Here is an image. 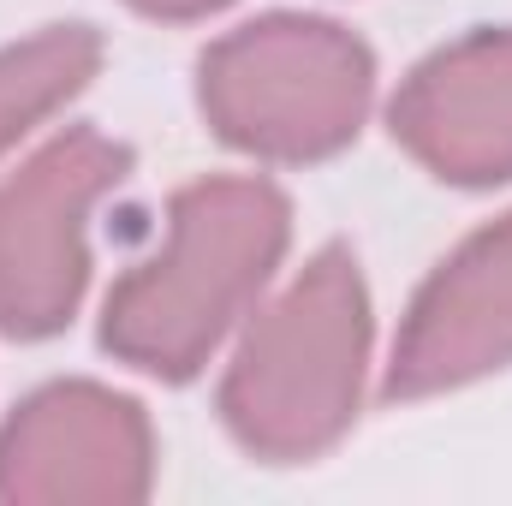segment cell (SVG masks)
I'll return each mask as SVG.
<instances>
[{"instance_id":"1","label":"cell","mask_w":512,"mask_h":506,"mask_svg":"<svg viewBox=\"0 0 512 506\" xmlns=\"http://www.w3.org/2000/svg\"><path fill=\"white\" fill-rule=\"evenodd\" d=\"M280 245V191L256 179H203L179 191L167 245L120 280V292L108 298L102 340L155 376H191L256 298Z\"/></svg>"},{"instance_id":"8","label":"cell","mask_w":512,"mask_h":506,"mask_svg":"<svg viewBox=\"0 0 512 506\" xmlns=\"http://www.w3.org/2000/svg\"><path fill=\"white\" fill-rule=\"evenodd\" d=\"M96 54H102L96 36L78 24L42 30V36L0 54V155L42 114H54L72 90H84V78L96 72Z\"/></svg>"},{"instance_id":"5","label":"cell","mask_w":512,"mask_h":506,"mask_svg":"<svg viewBox=\"0 0 512 506\" xmlns=\"http://www.w3.org/2000/svg\"><path fill=\"white\" fill-rule=\"evenodd\" d=\"M149 489L143 411L90 381L36 393L0 429V495L24 506H126Z\"/></svg>"},{"instance_id":"3","label":"cell","mask_w":512,"mask_h":506,"mask_svg":"<svg viewBox=\"0 0 512 506\" xmlns=\"http://www.w3.org/2000/svg\"><path fill=\"white\" fill-rule=\"evenodd\" d=\"M370 54L322 18H262L203 54V114L239 149L304 161L340 149L370 108Z\"/></svg>"},{"instance_id":"9","label":"cell","mask_w":512,"mask_h":506,"mask_svg":"<svg viewBox=\"0 0 512 506\" xmlns=\"http://www.w3.org/2000/svg\"><path fill=\"white\" fill-rule=\"evenodd\" d=\"M131 6L161 12V18H197V12H209V6H221V0H131Z\"/></svg>"},{"instance_id":"6","label":"cell","mask_w":512,"mask_h":506,"mask_svg":"<svg viewBox=\"0 0 512 506\" xmlns=\"http://www.w3.org/2000/svg\"><path fill=\"white\" fill-rule=\"evenodd\" d=\"M512 364V215L447 256L417 292L387 387L417 399Z\"/></svg>"},{"instance_id":"4","label":"cell","mask_w":512,"mask_h":506,"mask_svg":"<svg viewBox=\"0 0 512 506\" xmlns=\"http://www.w3.org/2000/svg\"><path fill=\"white\" fill-rule=\"evenodd\" d=\"M126 149L96 131L54 137L0 185V328L48 334L78 310L90 256V209L120 185Z\"/></svg>"},{"instance_id":"2","label":"cell","mask_w":512,"mask_h":506,"mask_svg":"<svg viewBox=\"0 0 512 506\" xmlns=\"http://www.w3.org/2000/svg\"><path fill=\"white\" fill-rule=\"evenodd\" d=\"M370 298L346 251H322L245 334L227 376V423L268 459L322 453L358 411Z\"/></svg>"},{"instance_id":"7","label":"cell","mask_w":512,"mask_h":506,"mask_svg":"<svg viewBox=\"0 0 512 506\" xmlns=\"http://www.w3.org/2000/svg\"><path fill=\"white\" fill-rule=\"evenodd\" d=\"M393 137L441 179H512V30L471 36L417 66L393 102Z\"/></svg>"}]
</instances>
